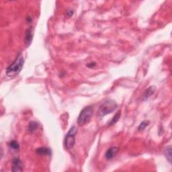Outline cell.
I'll return each instance as SVG.
<instances>
[{
  "label": "cell",
  "instance_id": "obj_16",
  "mask_svg": "<svg viewBox=\"0 0 172 172\" xmlns=\"http://www.w3.org/2000/svg\"><path fill=\"white\" fill-rule=\"evenodd\" d=\"M67 16H73V10H69L67 11Z\"/></svg>",
  "mask_w": 172,
  "mask_h": 172
},
{
  "label": "cell",
  "instance_id": "obj_9",
  "mask_svg": "<svg viewBox=\"0 0 172 172\" xmlns=\"http://www.w3.org/2000/svg\"><path fill=\"white\" fill-rule=\"evenodd\" d=\"M37 154L40 155H51V150L46 147H40L36 150Z\"/></svg>",
  "mask_w": 172,
  "mask_h": 172
},
{
  "label": "cell",
  "instance_id": "obj_14",
  "mask_svg": "<svg viewBox=\"0 0 172 172\" xmlns=\"http://www.w3.org/2000/svg\"><path fill=\"white\" fill-rule=\"evenodd\" d=\"M9 145H10V147L12 149L16 150V151L18 150L19 148H20V145L18 144V142H17V141H11L10 142V144H9Z\"/></svg>",
  "mask_w": 172,
  "mask_h": 172
},
{
  "label": "cell",
  "instance_id": "obj_4",
  "mask_svg": "<svg viewBox=\"0 0 172 172\" xmlns=\"http://www.w3.org/2000/svg\"><path fill=\"white\" fill-rule=\"evenodd\" d=\"M77 133V129L72 127L67 133L65 138V146L67 149H71L75 143V135Z\"/></svg>",
  "mask_w": 172,
  "mask_h": 172
},
{
  "label": "cell",
  "instance_id": "obj_13",
  "mask_svg": "<svg viewBox=\"0 0 172 172\" xmlns=\"http://www.w3.org/2000/svg\"><path fill=\"white\" fill-rule=\"evenodd\" d=\"M149 124V121H148V120L142 121L138 127V130L141 131V130H145Z\"/></svg>",
  "mask_w": 172,
  "mask_h": 172
},
{
  "label": "cell",
  "instance_id": "obj_15",
  "mask_svg": "<svg viewBox=\"0 0 172 172\" xmlns=\"http://www.w3.org/2000/svg\"><path fill=\"white\" fill-rule=\"evenodd\" d=\"M96 66V63L95 62H92V63H88L87 65V67L88 68H90V69H92V68H94V67Z\"/></svg>",
  "mask_w": 172,
  "mask_h": 172
},
{
  "label": "cell",
  "instance_id": "obj_8",
  "mask_svg": "<svg viewBox=\"0 0 172 172\" xmlns=\"http://www.w3.org/2000/svg\"><path fill=\"white\" fill-rule=\"evenodd\" d=\"M156 90V87L152 86H150L149 87H148V88L145 90V92L143 93V94L142 95V101H145V100H147V99L151 97V95H152L154 93H155Z\"/></svg>",
  "mask_w": 172,
  "mask_h": 172
},
{
  "label": "cell",
  "instance_id": "obj_7",
  "mask_svg": "<svg viewBox=\"0 0 172 172\" xmlns=\"http://www.w3.org/2000/svg\"><path fill=\"white\" fill-rule=\"evenodd\" d=\"M33 32L30 28H28L26 30L25 35H24V43L26 46H29L33 41Z\"/></svg>",
  "mask_w": 172,
  "mask_h": 172
},
{
  "label": "cell",
  "instance_id": "obj_1",
  "mask_svg": "<svg viewBox=\"0 0 172 172\" xmlns=\"http://www.w3.org/2000/svg\"><path fill=\"white\" fill-rule=\"evenodd\" d=\"M24 64V59L22 55L20 53L15 61L9 65L6 69V75L9 77L16 76L22 71Z\"/></svg>",
  "mask_w": 172,
  "mask_h": 172
},
{
  "label": "cell",
  "instance_id": "obj_2",
  "mask_svg": "<svg viewBox=\"0 0 172 172\" xmlns=\"http://www.w3.org/2000/svg\"><path fill=\"white\" fill-rule=\"evenodd\" d=\"M118 104L113 100H107L99 108L98 115L100 117L111 114L116 109Z\"/></svg>",
  "mask_w": 172,
  "mask_h": 172
},
{
  "label": "cell",
  "instance_id": "obj_11",
  "mask_svg": "<svg viewBox=\"0 0 172 172\" xmlns=\"http://www.w3.org/2000/svg\"><path fill=\"white\" fill-rule=\"evenodd\" d=\"M164 153L166 157V159L168 160V161L170 163H171V146H168L167 147H165Z\"/></svg>",
  "mask_w": 172,
  "mask_h": 172
},
{
  "label": "cell",
  "instance_id": "obj_5",
  "mask_svg": "<svg viewBox=\"0 0 172 172\" xmlns=\"http://www.w3.org/2000/svg\"><path fill=\"white\" fill-rule=\"evenodd\" d=\"M11 171L14 172H21L23 171V164L19 158H14L12 161Z\"/></svg>",
  "mask_w": 172,
  "mask_h": 172
},
{
  "label": "cell",
  "instance_id": "obj_3",
  "mask_svg": "<svg viewBox=\"0 0 172 172\" xmlns=\"http://www.w3.org/2000/svg\"><path fill=\"white\" fill-rule=\"evenodd\" d=\"M94 114V110L92 106H87L81 110L80 115L77 118V123L80 126H84V125L89 123L91 120V118Z\"/></svg>",
  "mask_w": 172,
  "mask_h": 172
},
{
  "label": "cell",
  "instance_id": "obj_10",
  "mask_svg": "<svg viewBox=\"0 0 172 172\" xmlns=\"http://www.w3.org/2000/svg\"><path fill=\"white\" fill-rule=\"evenodd\" d=\"M120 115H121L120 111H118L114 115V117L111 119V120L109 122L108 126L111 127V126H113V125H114L116 122L119 120V119H120Z\"/></svg>",
  "mask_w": 172,
  "mask_h": 172
},
{
  "label": "cell",
  "instance_id": "obj_6",
  "mask_svg": "<svg viewBox=\"0 0 172 172\" xmlns=\"http://www.w3.org/2000/svg\"><path fill=\"white\" fill-rule=\"evenodd\" d=\"M118 151H119V149L118 147H110L106 151V153H105V157H106V159L108 160L112 159L116 155H117Z\"/></svg>",
  "mask_w": 172,
  "mask_h": 172
},
{
  "label": "cell",
  "instance_id": "obj_12",
  "mask_svg": "<svg viewBox=\"0 0 172 172\" xmlns=\"http://www.w3.org/2000/svg\"><path fill=\"white\" fill-rule=\"evenodd\" d=\"M38 127H39V123L35 121H33L30 122V124H29L28 130L30 133H34L35 130H37Z\"/></svg>",
  "mask_w": 172,
  "mask_h": 172
}]
</instances>
